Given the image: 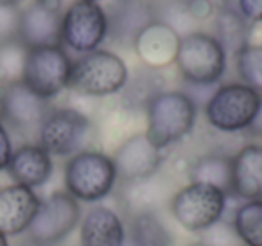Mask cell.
I'll list each match as a JSON object with an SVG mask.
<instances>
[{
    "instance_id": "cell-1",
    "label": "cell",
    "mask_w": 262,
    "mask_h": 246,
    "mask_svg": "<svg viewBox=\"0 0 262 246\" xmlns=\"http://www.w3.org/2000/svg\"><path fill=\"white\" fill-rule=\"evenodd\" d=\"M127 77L129 72L120 56L97 49L72 61L67 88L86 97H108L122 90Z\"/></svg>"
},
{
    "instance_id": "cell-2",
    "label": "cell",
    "mask_w": 262,
    "mask_h": 246,
    "mask_svg": "<svg viewBox=\"0 0 262 246\" xmlns=\"http://www.w3.org/2000/svg\"><path fill=\"white\" fill-rule=\"evenodd\" d=\"M146 135L158 146H167L185 138L196 124V101L180 90H164L147 105Z\"/></svg>"
},
{
    "instance_id": "cell-3",
    "label": "cell",
    "mask_w": 262,
    "mask_h": 246,
    "mask_svg": "<svg viewBox=\"0 0 262 246\" xmlns=\"http://www.w3.org/2000/svg\"><path fill=\"white\" fill-rule=\"evenodd\" d=\"M117 171L112 156L95 149H83L65 166V191L77 201L97 203L112 194Z\"/></svg>"
},
{
    "instance_id": "cell-4",
    "label": "cell",
    "mask_w": 262,
    "mask_h": 246,
    "mask_svg": "<svg viewBox=\"0 0 262 246\" xmlns=\"http://www.w3.org/2000/svg\"><path fill=\"white\" fill-rule=\"evenodd\" d=\"M178 72L194 87H210L226 70V51L214 34L192 31L180 38L174 59Z\"/></svg>"
},
{
    "instance_id": "cell-5",
    "label": "cell",
    "mask_w": 262,
    "mask_h": 246,
    "mask_svg": "<svg viewBox=\"0 0 262 246\" xmlns=\"http://www.w3.org/2000/svg\"><path fill=\"white\" fill-rule=\"evenodd\" d=\"M226 198L219 189L207 183L189 181L176 191L169 201L174 221L187 232L201 234L214 223L223 219L226 210Z\"/></svg>"
},
{
    "instance_id": "cell-6",
    "label": "cell",
    "mask_w": 262,
    "mask_h": 246,
    "mask_svg": "<svg viewBox=\"0 0 262 246\" xmlns=\"http://www.w3.org/2000/svg\"><path fill=\"white\" fill-rule=\"evenodd\" d=\"M262 95L244 83L221 85L205 105V117L212 128L225 133L248 130L253 122Z\"/></svg>"
},
{
    "instance_id": "cell-7",
    "label": "cell",
    "mask_w": 262,
    "mask_h": 246,
    "mask_svg": "<svg viewBox=\"0 0 262 246\" xmlns=\"http://www.w3.org/2000/svg\"><path fill=\"white\" fill-rule=\"evenodd\" d=\"M70 67L72 59L61 45L29 49L22 83L49 101L69 87Z\"/></svg>"
},
{
    "instance_id": "cell-8",
    "label": "cell",
    "mask_w": 262,
    "mask_h": 246,
    "mask_svg": "<svg viewBox=\"0 0 262 246\" xmlns=\"http://www.w3.org/2000/svg\"><path fill=\"white\" fill-rule=\"evenodd\" d=\"M92 137V122L74 108H59L47 113L38 128L40 146L54 156H72L83 151Z\"/></svg>"
},
{
    "instance_id": "cell-9",
    "label": "cell",
    "mask_w": 262,
    "mask_h": 246,
    "mask_svg": "<svg viewBox=\"0 0 262 246\" xmlns=\"http://www.w3.org/2000/svg\"><path fill=\"white\" fill-rule=\"evenodd\" d=\"M108 38V16L97 2L76 0L69 6L61 22V44L86 54L97 51Z\"/></svg>"
},
{
    "instance_id": "cell-10",
    "label": "cell",
    "mask_w": 262,
    "mask_h": 246,
    "mask_svg": "<svg viewBox=\"0 0 262 246\" xmlns=\"http://www.w3.org/2000/svg\"><path fill=\"white\" fill-rule=\"evenodd\" d=\"M81 221V205L69 192H54L41 199L34 219L27 228V235L51 246L72 234Z\"/></svg>"
},
{
    "instance_id": "cell-11",
    "label": "cell",
    "mask_w": 262,
    "mask_h": 246,
    "mask_svg": "<svg viewBox=\"0 0 262 246\" xmlns=\"http://www.w3.org/2000/svg\"><path fill=\"white\" fill-rule=\"evenodd\" d=\"M164 149L158 148L144 133H135L117 148L112 156L117 171V180L122 183H140L157 174L164 162Z\"/></svg>"
},
{
    "instance_id": "cell-12",
    "label": "cell",
    "mask_w": 262,
    "mask_h": 246,
    "mask_svg": "<svg viewBox=\"0 0 262 246\" xmlns=\"http://www.w3.org/2000/svg\"><path fill=\"white\" fill-rule=\"evenodd\" d=\"M61 22L58 0H34L20 16L18 40L27 49L61 45Z\"/></svg>"
},
{
    "instance_id": "cell-13",
    "label": "cell",
    "mask_w": 262,
    "mask_h": 246,
    "mask_svg": "<svg viewBox=\"0 0 262 246\" xmlns=\"http://www.w3.org/2000/svg\"><path fill=\"white\" fill-rule=\"evenodd\" d=\"M180 34L164 20H155L146 26L133 42L137 56L147 69L160 70L172 65L178 54Z\"/></svg>"
},
{
    "instance_id": "cell-14",
    "label": "cell",
    "mask_w": 262,
    "mask_h": 246,
    "mask_svg": "<svg viewBox=\"0 0 262 246\" xmlns=\"http://www.w3.org/2000/svg\"><path fill=\"white\" fill-rule=\"evenodd\" d=\"M41 199L34 189L13 183L0 189V232L8 237H18L27 232Z\"/></svg>"
},
{
    "instance_id": "cell-15",
    "label": "cell",
    "mask_w": 262,
    "mask_h": 246,
    "mask_svg": "<svg viewBox=\"0 0 262 246\" xmlns=\"http://www.w3.org/2000/svg\"><path fill=\"white\" fill-rule=\"evenodd\" d=\"M0 106L2 117L18 130L40 128L47 113L51 112L47 101L34 94L22 81L4 87L0 94Z\"/></svg>"
},
{
    "instance_id": "cell-16",
    "label": "cell",
    "mask_w": 262,
    "mask_h": 246,
    "mask_svg": "<svg viewBox=\"0 0 262 246\" xmlns=\"http://www.w3.org/2000/svg\"><path fill=\"white\" fill-rule=\"evenodd\" d=\"M126 237L122 217L110 207L94 205L81 216V246H126Z\"/></svg>"
},
{
    "instance_id": "cell-17",
    "label": "cell",
    "mask_w": 262,
    "mask_h": 246,
    "mask_svg": "<svg viewBox=\"0 0 262 246\" xmlns=\"http://www.w3.org/2000/svg\"><path fill=\"white\" fill-rule=\"evenodd\" d=\"M108 16V36L119 44H131L140 31L155 22L157 13L147 0H117Z\"/></svg>"
},
{
    "instance_id": "cell-18",
    "label": "cell",
    "mask_w": 262,
    "mask_h": 246,
    "mask_svg": "<svg viewBox=\"0 0 262 246\" xmlns=\"http://www.w3.org/2000/svg\"><path fill=\"white\" fill-rule=\"evenodd\" d=\"M232 194L262 199V144H248L232 156Z\"/></svg>"
},
{
    "instance_id": "cell-19",
    "label": "cell",
    "mask_w": 262,
    "mask_h": 246,
    "mask_svg": "<svg viewBox=\"0 0 262 246\" xmlns=\"http://www.w3.org/2000/svg\"><path fill=\"white\" fill-rule=\"evenodd\" d=\"M8 173L18 185L29 189L41 187L52 174V156L40 144L20 146L13 151Z\"/></svg>"
},
{
    "instance_id": "cell-20",
    "label": "cell",
    "mask_w": 262,
    "mask_h": 246,
    "mask_svg": "<svg viewBox=\"0 0 262 246\" xmlns=\"http://www.w3.org/2000/svg\"><path fill=\"white\" fill-rule=\"evenodd\" d=\"M189 180L196 183H207L223 191L226 196L232 194V156L205 155L192 163Z\"/></svg>"
},
{
    "instance_id": "cell-21",
    "label": "cell",
    "mask_w": 262,
    "mask_h": 246,
    "mask_svg": "<svg viewBox=\"0 0 262 246\" xmlns=\"http://www.w3.org/2000/svg\"><path fill=\"white\" fill-rule=\"evenodd\" d=\"M122 101L127 108L140 110L147 108L151 101L157 97L160 92H164V79L153 69H140L131 77H127L122 90Z\"/></svg>"
},
{
    "instance_id": "cell-22",
    "label": "cell",
    "mask_w": 262,
    "mask_h": 246,
    "mask_svg": "<svg viewBox=\"0 0 262 246\" xmlns=\"http://www.w3.org/2000/svg\"><path fill=\"white\" fill-rule=\"evenodd\" d=\"M129 241L133 246H172V235L155 210L135 214L129 224Z\"/></svg>"
},
{
    "instance_id": "cell-23",
    "label": "cell",
    "mask_w": 262,
    "mask_h": 246,
    "mask_svg": "<svg viewBox=\"0 0 262 246\" xmlns=\"http://www.w3.org/2000/svg\"><path fill=\"white\" fill-rule=\"evenodd\" d=\"M250 31H251V24L246 18L241 16L239 11L235 9H219L217 18H215V34L217 42L223 45L226 52H237L243 47H246L250 44Z\"/></svg>"
},
{
    "instance_id": "cell-24",
    "label": "cell",
    "mask_w": 262,
    "mask_h": 246,
    "mask_svg": "<svg viewBox=\"0 0 262 246\" xmlns=\"http://www.w3.org/2000/svg\"><path fill=\"white\" fill-rule=\"evenodd\" d=\"M243 246H262V199H248L235 209L232 217Z\"/></svg>"
},
{
    "instance_id": "cell-25",
    "label": "cell",
    "mask_w": 262,
    "mask_h": 246,
    "mask_svg": "<svg viewBox=\"0 0 262 246\" xmlns=\"http://www.w3.org/2000/svg\"><path fill=\"white\" fill-rule=\"evenodd\" d=\"M27 52L29 49L18 38L0 42V85L9 87L22 81Z\"/></svg>"
},
{
    "instance_id": "cell-26",
    "label": "cell",
    "mask_w": 262,
    "mask_h": 246,
    "mask_svg": "<svg viewBox=\"0 0 262 246\" xmlns=\"http://www.w3.org/2000/svg\"><path fill=\"white\" fill-rule=\"evenodd\" d=\"M235 70L241 83L262 95V45L248 44L235 54Z\"/></svg>"
},
{
    "instance_id": "cell-27",
    "label": "cell",
    "mask_w": 262,
    "mask_h": 246,
    "mask_svg": "<svg viewBox=\"0 0 262 246\" xmlns=\"http://www.w3.org/2000/svg\"><path fill=\"white\" fill-rule=\"evenodd\" d=\"M203 234V244L205 246H243V242L239 241L235 230H233L232 221H223L219 219L217 223H214L210 228H207Z\"/></svg>"
},
{
    "instance_id": "cell-28",
    "label": "cell",
    "mask_w": 262,
    "mask_h": 246,
    "mask_svg": "<svg viewBox=\"0 0 262 246\" xmlns=\"http://www.w3.org/2000/svg\"><path fill=\"white\" fill-rule=\"evenodd\" d=\"M20 16L22 11L18 9V6L0 4V42L18 38Z\"/></svg>"
},
{
    "instance_id": "cell-29",
    "label": "cell",
    "mask_w": 262,
    "mask_h": 246,
    "mask_svg": "<svg viewBox=\"0 0 262 246\" xmlns=\"http://www.w3.org/2000/svg\"><path fill=\"white\" fill-rule=\"evenodd\" d=\"M237 11L248 22H262V0H237Z\"/></svg>"
},
{
    "instance_id": "cell-30",
    "label": "cell",
    "mask_w": 262,
    "mask_h": 246,
    "mask_svg": "<svg viewBox=\"0 0 262 246\" xmlns=\"http://www.w3.org/2000/svg\"><path fill=\"white\" fill-rule=\"evenodd\" d=\"M11 155H13L11 138H9V133L4 128V124L0 122V171L8 169V163H9V160H11Z\"/></svg>"
},
{
    "instance_id": "cell-31",
    "label": "cell",
    "mask_w": 262,
    "mask_h": 246,
    "mask_svg": "<svg viewBox=\"0 0 262 246\" xmlns=\"http://www.w3.org/2000/svg\"><path fill=\"white\" fill-rule=\"evenodd\" d=\"M248 131H250V133L253 135V137H260L262 138V99H260V105H258L257 113H255L253 122L250 124Z\"/></svg>"
},
{
    "instance_id": "cell-32",
    "label": "cell",
    "mask_w": 262,
    "mask_h": 246,
    "mask_svg": "<svg viewBox=\"0 0 262 246\" xmlns=\"http://www.w3.org/2000/svg\"><path fill=\"white\" fill-rule=\"evenodd\" d=\"M11 246V244H9ZM13 246H47V244H43V242H40V241H36V239H33V237H24V239H20L18 242H15Z\"/></svg>"
},
{
    "instance_id": "cell-33",
    "label": "cell",
    "mask_w": 262,
    "mask_h": 246,
    "mask_svg": "<svg viewBox=\"0 0 262 246\" xmlns=\"http://www.w3.org/2000/svg\"><path fill=\"white\" fill-rule=\"evenodd\" d=\"M207 2H210V4L217 9V11H219V9L228 8V0H207Z\"/></svg>"
},
{
    "instance_id": "cell-34",
    "label": "cell",
    "mask_w": 262,
    "mask_h": 246,
    "mask_svg": "<svg viewBox=\"0 0 262 246\" xmlns=\"http://www.w3.org/2000/svg\"><path fill=\"white\" fill-rule=\"evenodd\" d=\"M0 246H9V241H8V235H4L0 232Z\"/></svg>"
},
{
    "instance_id": "cell-35",
    "label": "cell",
    "mask_w": 262,
    "mask_h": 246,
    "mask_svg": "<svg viewBox=\"0 0 262 246\" xmlns=\"http://www.w3.org/2000/svg\"><path fill=\"white\" fill-rule=\"evenodd\" d=\"M20 0H0V4H9V6H16Z\"/></svg>"
},
{
    "instance_id": "cell-36",
    "label": "cell",
    "mask_w": 262,
    "mask_h": 246,
    "mask_svg": "<svg viewBox=\"0 0 262 246\" xmlns=\"http://www.w3.org/2000/svg\"><path fill=\"white\" fill-rule=\"evenodd\" d=\"M187 246H205L201 241H198V242H190V244H187Z\"/></svg>"
},
{
    "instance_id": "cell-37",
    "label": "cell",
    "mask_w": 262,
    "mask_h": 246,
    "mask_svg": "<svg viewBox=\"0 0 262 246\" xmlns=\"http://www.w3.org/2000/svg\"><path fill=\"white\" fill-rule=\"evenodd\" d=\"M88 2H99V0H88Z\"/></svg>"
}]
</instances>
